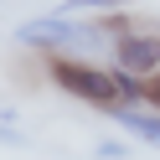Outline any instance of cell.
Masks as SVG:
<instances>
[{"mask_svg":"<svg viewBox=\"0 0 160 160\" xmlns=\"http://www.w3.org/2000/svg\"><path fill=\"white\" fill-rule=\"evenodd\" d=\"M47 72H52V83L62 88L67 98H78V103H88V108H103V114L129 108V103L145 98V83H139L134 72H124V67H93V62H78V57H67V52L47 57Z\"/></svg>","mask_w":160,"mask_h":160,"instance_id":"6da1fadb","label":"cell"},{"mask_svg":"<svg viewBox=\"0 0 160 160\" xmlns=\"http://www.w3.org/2000/svg\"><path fill=\"white\" fill-rule=\"evenodd\" d=\"M16 36H21L26 47H93V42H103L98 21H67V16H42V21H26Z\"/></svg>","mask_w":160,"mask_h":160,"instance_id":"7a4b0ae2","label":"cell"},{"mask_svg":"<svg viewBox=\"0 0 160 160\" xmlns=\"http://www.w3.org/2000/svg\"><path fill=\"white\" fill-rule=\"evenodd\" d=\"M114 62L124 67V72H155L160 67V31H119L114 36Z\"/></svg>","mask_w":160,"mask_h":160,"instance_id":"3957f363","label":"cell"},{"mask_svg":"<svg viewBox=\"0 0 160 160\" xmlns=\"http://www.w3.org/2000/svg\"><path fill=\"white\" fill-rule=\"evenodd\" d=\"M114 119L129 129V134L150 139V145H160V114H139V108H114Z\"/></svg>","mask_w":160,"mask_h":160,"instance_id":"277c9868","label":"cell"},{"mask_svg":"<svg viewBox=\"0 0 160 160\" xmlns=\"http://www.w3.org/2000/svg\"><path fill=\"white\" fill-rule=\"evenodd\" d=\"M114 5H129V0H67V11H114Z\"/></svg>","mask_w":160,"mask_h":160,"instance_id":"5b68a950","label":"cell"},{"mask_svg":"<svg viewBox=\"0 0 160 160\" xmlns=\"http://www.w3.org/2000/svg\"><path fill=\"white\" fill-rule=\"evenodd\" d=\"M98 160H124V145H119V139H103V145H98Z\"/></svg>","mask_w":160,"mask_h":160,"instance_id":"8992f818","label":"cell"},{"mask_svg":"<svg viewBox=\"0 0 160 160\" xmlns=\"http://www.w3.org/2000/svg\"><path fill=\"white\" fill-rule=\"evenodd\" d=\"M145 103H150V108H155V114H160V72L150 78V83H145Z\"/></svg>","mask_w":160,"mask_h":160,"instance_id":"52a82bcc","label":"cell"}]
</instances>
